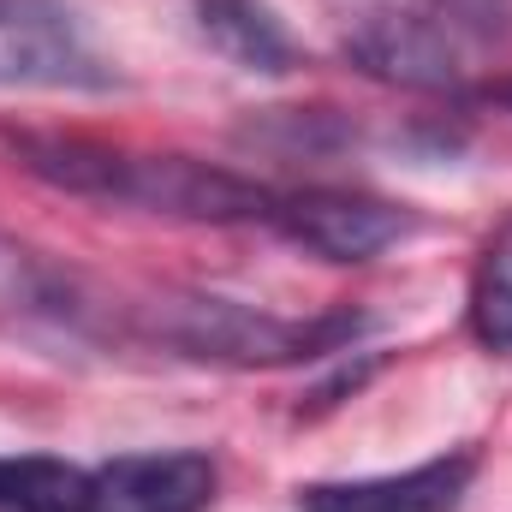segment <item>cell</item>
<instances>
[{
    "label": "cell",
    "mask_w": 512,
    "mask_h": 512,
    "mask_svg": "<svg viewBox=\"0 0 512 512\" xmlns=\"http://www.w3.org/2000/svg\"><path fill=\"white\" fill-rule=\"evenodd\" d=\"M459 48L465 42L441 18L405 12V6H376L346 30V60L382 84H399V90H453Z\"/></svg>",
    "instance_id": "obj_6"
},
{
    "label": "cell",
    "mask_w": 512,
    "mask_h": 512,
    "mask_svg": "<svg viewBox=\"0 0 512 512\" xmlns=\"http://www.w3.org/2000/svg\"><path fill=\"white\" fill-rule=\"evenodd\" d=\"M6 155L36 173L54 191L90 197V203H126L167 221H268L274 191L245 173L191 161V155H137L96 137H60V131H6Z\"/></svg>",
    "instance_id": "obj_1"
},
{
    "label": "cell",
    "mask_w": 512,
    "mask_h": 512,
    "mask_svg": "<svg viewBox=\"0 0 512 512\" xmlns=\"http://www.w3.org/2000/svg\"><path fill=\"white\" fill-rule=\"evenodd\" d=\"M102 298L54 256L0 233V334L42 346V352H84L108 340Z\"/></svg>",
    "instance_id": "obj_3"
},
{
    "label": "cell",
    "mask_w": 512,
    "mask_h": 512,
    "mask_svg": "<svg viewBox=\"0 0 512 512\" xmlns=\"http://www.w3.org/2000/svg\"><path fill=\"white\" fill-rule=\"evenodd\" d=\"M0 512H90V471L48 453L0 459Z\"/></svg>",
    "instance_id": "obj_10"
},
{
    "label": "cell",
    "mask_w": 512,
    "mask_h": 512,
    "mask_svg": "<svg viewBox=\"0 0 512 512\" xmlns=\"http://www.w3.org/2000/svg\"><path fill=\"white\" fill-rule=\"evenodd\" d=\"M114 66L90 48L66 0H0V90H108Z\"/></svg>",
    "instance_id": "obj_4"
},
{
    "label": "cell",
    "mask_w": 512,
    "mask_h": 512,
    "mask_svg": "<svg viewBox=\"0 0 512 512\" xmlns=\"http://www.w3.org/2000/svg\"><path fill=\"white\" fill-rule=\"evenodd\" d=\"M215 483V459L197 447L120 453L90 471V512H209Z\"/></svg>",
    "instance_id": "obj_7"
},
{
    "label": "cell",
    "mask_w": 512,
    "mask_h": 512,
    "mask_svg": "<svg viewBox=\"0 0 512 512\" xmlns=\"http://www.w3.org/2000/svg\"><path fill=\"white\" fill-rule=\"evenodd\" d=\"M471 328L495 352L512 346V221L489 239V251H483L477 286H471Z\"/></svg>",
    "instance_id": "obj_11"
},
{
    "label": "cell",
    "mask_w": 512,
    "mask_h": 512,
    "mask_svg": "<svg viewBox=\"0 0 512 512\" xmlns=\"http://www.w3.org/2000/svg\"><path fill=\"white\" fill-rule=\"evenodd\" d=\"M477 477V453H441L411 471L352 477V483H310L298 489V512H459Z\"/></svg>",
    "instance_id": "obj_8"
},
{
    "label": "cell",
    "mask_w": 512,
    "mask_h": 512,
    "mask_svg": "<svg viewBox=\"0 0 512 512\" xmlns=\"http://www.w3.org/2000/svg\"><path fill=\"white\" fill-rule=\"evenodd\" d=\"M197 30L215 54H227L245 72H286L292 66V36L262 0H197Z\"/></svg>",
    "instance_id": "obj_9"
},
{
    "label": "cell",
    "mask_w": 512,
    "mask_h": 512,
    "mask_svg": "<svg viewBox=\"0 0 512 512\" xmlns=\"http://www.w3.org/2000/svg\"><path fill=\"white\" fill-rule=\"evenodd\" d=\"M370 322L358 310H334V316H274L239 298H215V292H155L143 304H131V334L191 358V364H227V370H280V364H304V358H328L340 346H352Z\"/></svg>",
    "instance_id": "obj_2"
},
{
    "label": "cell",
    "mask_w": 512,
    "mask_h": 512,
    "mask_svg": "<svg viewBox=\"0 0 512 512\" xmlns=\"http://www.w3.org/2000/svg\"><path fill=\"white\" fill-rule=\"evenodd\" d=\"M268 227H280L292 245L322 262H370L411 233V215L364 191H292L274 197Z\"/></svg>",
    "instance_id": "obj_5"
},
{
    "label": "cell",
    "mask_w": 512,
    "mask_h": 512,
    "mask_svg": "<svg viewBox=\"0 0 512 512\" xmlns=\"http://www.w3.org/2000/svg\"><path fill=\"white\" fill-rule=\"evenodd\" d=\"M489 96H495V102H507V108H512V84H495Z\"/></svg>",
    "instance_id": "obj_13"
},
{
    "label": "cell",
    "mask_w": 512,
    "mask_h": 512,
    "mask_svg": "<svg viewBox=\"0 0 512 512\" xmlns=\"http://www.w3.org/2000/svg\"><path fill=\"white\" fill-rule=\"evenodd\" d=\"M429 18H441L459 42L465 36H501L507 30V0H429Z\"/></svg>",
    "instance_id": "obj_12"
}]
</instances>
